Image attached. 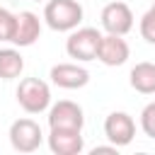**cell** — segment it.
<instances>
[{"instance_id":"obj_4","label":"cell","mask_w":155,"mask_h":155,"mask_svg":"<svg viewBox=\"0 0 155 155\" xmlns=\"http://www.w3.org/2000/svg\"><path fill=\"white\" fill-rule=\"evenodd\" d=\"M41 126L34 121V119H17L12 126H10V140H12V148L19 150V153H31L41 145Z\"/></svg>"},{"instance_id":"obj_3","label":"cell","mask_w":155,"mask_h":155,"mask_svg":"<svg viewBox=\"0 0 155 155\" xmlns=\"http://www.w3.org/2000/svg\"><path fill=\"white\" fill-rule=\"evenodd\" d=\"M99 41H102V34L94 29V27H82L78 31H73L68 36V56L70 58H78V61H92L97 58V51H99Z\"/></svg>"},{"instance_id":"obj_15","label":"cell","mask_w":155,"mask_h":155,"mask_svg":"<svg viewBox=\"0 0 155 155\" xmlns=\"http://www.w3.org/2000/svg\"><path fill=\"white\" fill-rule=\"evenodd\" d=\"M140 126L150 138H155V102L145 104V109L140 111Z\"/></svg>"},{"instance_id":"obj_7","label":"cell","mask_w":155,"mask_h":155,"mask_svg":"<svg viewBox=\"0 0 155 155\" xmlns=\"http://www.w3.org/2000/svg\"><path fill=\"white\" fill-rule=\"evenodd\" d=\"M104 133L114 145H128L133 140V136H136V124H133V119L128 114L114 111L104 121Z\"/></svg>"},{"instance_id":"obj_10","label":"cell","mask_w":155,"mask_h":155,"mask_svg":"<svg viewBox=\"0 0 155 155\" xmlns=\"http://www.w3.org/2000/svg\"><path fill=\"white\" fill-rule=\"evenodd\" d=\"M41 34V24L39 17L34 12H19L17 15V24H15V34H12V44L17 46H31Z\"/></svg>"},{"instance_id":"obj_17","label":"cell","mask_w":155,"mask_h":155,"mask_svg":"<svg viewBox=\"0 0 155 155\" xmlns=\"http://www.w3.org/2000/svg\"><path fill=\"white\" fill-rule=\"evenodd\" d=\"M116 148L119 145H97L92 150V155H116Z\"/></svg>"},{"instance_id":"obj_16","label":"cell","mask_w":155,"mask_h":155,"mask_svg":"<svg viewBox=\"0 0 155 155\" xmlns=\"http://www.w3.org/2000/svg\"><path fill=\"white\" fill-rule=\"evenodd\" d=\"M140 34H143L145 41L155 44V12H153V10H148V12L140 17Z\"/></svg>"},{"instance_id":"obj_12","label":"cell","mask_w":155,"mask_h":155,"mask_svg":"<svg viewBox=\"0 0 155 155\" xmlns=\"http://www.w3.org/2000/svg\"><path fill=\"white\" fill-rule=\"evenodd\" d=\"M131 87L136 92H143V94H153L155 92V63H136L133 70H131Z\"/></svg>"},{"instance_id":"obj_19","label":"cell","mask_w":155,"mask_h":155,"mask_svg":"<svg viewBox=\"0 0 155 155\" xmlns=\"http://www.w3.org/2000/svg\"><path fill=\"white\" fill-rule=\"evenodd\" d=\"M36 2H39V0H36Z\"/></svg>"},{"instance_id":"obj_1","label":"cell","mask_w":155,"mask_h":155,"mask_svg":"<svg viewBox=\"0 0 155 155\" xmlns=\"http://www.w3.org/2000/svg\"><path fill=\"white\" fill-rule=\"evenodd\" d=\"M44 17L51 29L65 31V29L78 27V22L82 19V5L78 0H48Z\"/></svg>"},{"instance_id":"obj_2","label":"cell","mask_w":155,"mask_h":155,"mask_svg":"<svg viewBox=\"0 0 155 155\" xmlns=\"http://www.w3.org/2000/svg\"><path fill=\"white\" fill-rule=\"evenodd\" d=\"M17 102H19V107H22L24 111L39 114V111H44V109L48 107V102H51V90H48V85H46L44 80H39V78H24V80L19 82V87H17Z\"/></svg>"},{"instance_id":"obj_5","label":"cell","mask_w":155,"mask_h":155,"mask_svg":"<svg viewBox=\"0 0 155 155\" xmlns=\"http://www.w3.org/2000/svg\"><path fill=\"white\" fill-rule=\"evenodd\" d=\"M82 124H85V116H82V109H80L75 102L61 99L58 104L51 107V114H48V126H51V128L82 131Z\"/></svg>"},{"instance_id":"obj_14","label":"cell","mask_w":155,"mask_h":155,"mask_svg":"<svg viewBox=\"0 0 155 155\" xmlns=\"http://www.w3.org/2000/svg\"><path fill=\"white\" fill-rule=\"evenodd\" d=\"M15 24H17V15H12L10 10L0 7V41H12Z\"/></svg>"},{"instance_id":"obj_18","label":"cell","mask_w":155,"mask_h":155,"mask_svg":"<svg viewBox=\"0 0 155 155\" xmlns=\"http://www.w3.org/2000/svg\"><path fill=\"white\" fill-rule=\"evenodd\" d=\"M150 10H153V12H155V2H153V7H150Z\"/></svg>"},{"instance_id":"obj_13","label":"cell","mask_w":155,"mask_h":155,"mask_svg":"<svg viewBox=\"0 0 155 155\" xmlns=\"http://www.w3.org/2000/svg\"><path fill=\"white\" fill-rule=\"evenodd\" d=\"M22 70H24V58L19 56V51L2 48L0 51V78L2 80H12V78H19Z\"/></svg>"},{"instance_id":"obj_11","label":"cell","mask_w":155,"mask_h":155,"mask_svg":"<svg viewBox=\"0 0 155 155\" xmlns=\"http://www.w3.org/2000/svg\"><path fill=\"white\" fill-rule=\"evenodd\" d=\"M48 145L56 155H78L82 150V136L80 131H61V128H51L48 136Z\"/></svg>"},{"instance_id":"obj_9","label":"cell","mask_w":155,"mask_h":155,"mask_svg":"<svg viewBox=\"0 0 155 155\" xmlns=\"http://www.w3.org/2000/svg\"><path fill=\"white\" fill-rule=\"evenodd\" d=\"M97 58L107 65H121L128 58V44L121 39V34H107L99 41Z\"/></svg>"},{"instance_id":"obj_6","label":"cell","mask_w":155,"mask_h":155,"mask_svg":"<svg viewBox=\"0 0 155 155\" xmlns=\"http://www.w3.org/2000/svg\"><path fill=\"white\" fill-rule=\"evenodd\" d=\"M102 24L109 34H126L131 27H133V12L126 2L116 0V2H109L104 10H102Z\"/></svg>"},{"instance_id":"obj_8","label":"cell","mask_w":155,"mask_h":155,"mask_svg":"<svg viewBox=\"0 0 155 155\" xmlns=\"http://www.w3.org/2000/svg\"><path fill=\"white\" fill-rule=\"evenodd\" d=\"M51 80L58 85V87H65V90H78L82 85H87L90 80V73L75 63H58L51 68Z\"/></svg>"}]
</instances>
